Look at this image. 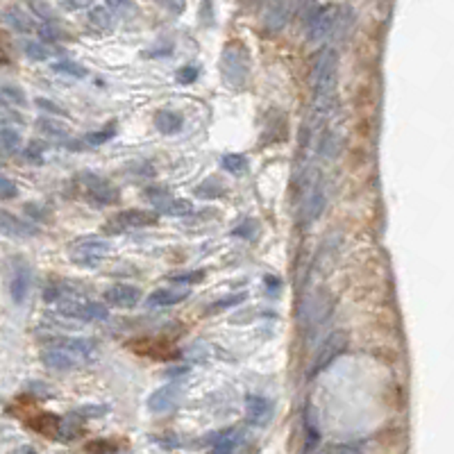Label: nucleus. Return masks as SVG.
Returning <instances> with one entry per match:
<instances>
[{"instance_id": "nucleus-1", "label": "nucleus", "mask_w": 454, "mask_h": 454, "mask_svg": "<svg viewBox=\"0 0 454 454\" xmlns=\"http://www.w3.org/2000/svg\"><path fill=\"white\" fill-rule=\"evenodd\" d=\"M337 71H339V55L337 48L327 46L316 55L311 68V87L314 96H334L337 89Z\"/></svg>"}, {"instance_id": "nucleus-2", "label": "nucleus", "mask_w": 454, "mask_h": 454, "mask_svg": "<svg viewBox=\"0 0 454 454\" xmlns=\"http://www.w3.org/2000/svg\"><path fill=\"white\" fill-rule=\"evenodd\" d=\"M220 75L227 87L241 89L250 75V57L245 48L238 44H229L220 55Z\"/></svg>"}, {"instance_id": "nucleus-3", "label": "nucleus", "mask_w": 454, "mask_h": 454, "mask_svg": "<svg viewBox=\"0 0 454 454\" xmlns=\"http://www.w3.org/2000/svg\"><path fill=\"white\" fill-rule=\"evenodd\" d=\"M109 252H111V243L107 238H100V236H80L71 243V248H68L71 261L84 268L98 266Z\"/></svg>"}, {"instance_id": "nucleus-4", "label": "nucleus", "mask_w": 454, "mask_h": 454, "mask_svg": "<svg viewBox=\"0 0 454 454\" xmlns=\"http://www.w3.org/2000/svg\"><path fill=\"white\" fill-rule=\"evenodd\" d=\"M57 314L62 318L82 321V323H102L109 318V309L105 305L96 302V300H82V298H71L57 302Z\"/></svg>"}, {"instance_id": "nucleus-5", "label": "nucleus", "mask_w": 454, "mask_h": 454, "mask_svg": "<svg viewBox=\"0 0 454 454\" xmlns=\"http://www.w3.org/2000/svg\"><path fill=\"white\" fill-rule=\"evenodd\" d=\"M350 348V334L346 330H334L327 339L323 341L316 350L314 364H311V375L323 373L325 368H330L341 355H346V350Z\"/></svg>"}, {"instance_id": "nucleus-6", "label": "nucleus", "mask_w": 454, "mask_h": 454, "mask_svg": "<svg viewBox=\"0 0 454 454\" xmlns=\"http://www.w3.org/2000/svg\"><path fill=\"white\" fill-rule=\"evenodd\" d=\"M334 311V298L327 289H318L316 293H311L309 298L305 300L302 305V323L307 330H314V327H321L332 316Z\"/></svg>"}, {"instance_id": "nucleus-7", "label": "nucleus", "mask_w": 454, "mask_h": 454, "mask_svg": "<svg viewBox=\"0 0 454 454\" xmlns=\"http://www.w3.org/2000/svg\"><path fill=\"white\" fill-rule=\"evenodd\" d=\"M337 14L339 7L334 5H325L321 10H316L309 21H307V41L309 44H321L334 32V23H337Z\"/></svg>"}, {"instance_id": "nucleus-8", "label": "nucleus", "mask_w": 454, "mask_h": 454, "mask_svg": "<svg viewBox=\"0 0 454 454\" xmlns=\"http://www.w3.org/2000/svg\"><path fill=\"white\" fill-rule=\"evenodd\" d=\"M78 179L82 182L84 191H87V198H89L93 204H98V207H107V204L116 202L118 191H116V188L111 186L102 175L89 173V170H87V173H80Z\"/></svg>"}, {"instance_id": "nucleus-9", "label": "nucleus", "mask_w": 454, "mask_h": 454, "mask_svg": "<svg viewBox=\"0 0 454 454\" xmlns=\"http://www.w3.org/2000/svg\"><path fill=\"white\" fill-rule=\"evenodd\" d=\"M32 286V268L23 257H14L10 275V295L16 305H23Z\"/></svg>"}, {"instance_id": "nucleus-10", "label": "nucleus", "mask_w": 454, "mask_h": 454, "mask_svg": "<svg viewBox=\"0 0 454 454\" xmlns=\"http://www.w3.org/2000/svg\"><path fill=\"white\" fill-rule=\"evenodd\" d=\"M293 14V0H270L266 12H264L261 28L268 34H277L286 28V23L291 21Z\"/></svg>"}, {"instance_id": "nucleus-11", "label": "nucleus", "mask_w": 454, "mask_h": 454, "mask_svg": "<svg viewBox=\"0 0 454 454\" xmlns=\"http://www.w3.org/2000/svg\"><path fill=\"white\" fill-rule=\"evenodd\" d=\"M41 362H44L46 368H50V371H59V373L75 371V368H80L84 364L78 355L71 352V350L64 348V346H59V343L48 346L44 352H41Z\"/></svg>"}, {"instance_id": "nucleus-12", "label": "nucleus", "mask_w": 454, "mask_h": 454, "mask_svg": "<svg viewBox=\"0 0 454 454\" xmlns=\"http://www.w3.org/2000/svg\"><path fill=\"white\" fill-rule=\"evenodd\" d=\"M109 222H111L109 225L111 232H125V229L157 225V213L145 211V209H123V211H118Z\"/></svg>"}, {"instance_id": "nucleus-13", "label": "nucleus", "mask_w": 454, "mask_h": 454, "mask_svg": "<svg viewBox=\"0 0 454 454\" xmlns=\"http://www.w3.org/2000/svg\"><path fill=\"white\" fill-rule=\"evenodd\" d=\"M0 234L10 238H32L39 234V227L30 220L14 216L12 211L0 209Z\"/></svg>"}, {"instance_id": "nucleus-14", "label": "nucleus", "mask_w": 454, "mask_h": 454, "mask_svg": "<svg viewBox=\"0 0 454 454\" xmlns=\"http://www.w3.org/2000/svg\"><path fill=\"white\" fill-rule=\"evenodd\" d=\"M273 402L264 396H248L245 398V421L254 427H264L270 423L273 418Z\"/></svg>"}, {"instance_id": "nucleus-15", "label": "nucleus", "mask_w": 454, "mask_h": 454, "mask_svg": "<svg viewBox=\"0 0 454 454\" xmlns=\"http://www.w3.org/2000/svg\"><path fill=\"white\" fill-rule=\"evenodd\" d=\"M179 398H182V389H179L177 384H166V387H161L155 393H150L148 409L152 411V414H166V411L177 407Z\"/></svg>"}, {"instance_id": "nucleus-16", "label": "nucleus", "mask_w": 454, "mask_h": 454, "mask_svg": "<svg viewBox=\"0 0 454 454\" xmlns=\"http://www.w3.org/2000/svg\"><path fill=\"white\" fill-rule=\"evenodd\" d=\"M105 300L111 307H118V309H130V307L139 305L141 291L132 284H114L105 291Z\"/></svg>"}, {"instance_id": "nucleus-17", "label": "nucleus", "mask_w": 454, "mask_h": 454, "mask_svg": "<svg viewBox=\"0 0 454 454\" xmlns=\"http://www.w3.org/2000/svg\"><path fill=\"white\" fill-rule=\"evenodd\" d=\"M80 298V284L68 279H50L44 286V300L46 302H62V300Z\"/></svg>"}, {"instance_id": "nucleus-18", "label": "nucleus", "mask_w": 454, "mask_h": 454, "mask_svg": "<svg viewBox=\"0 0 454 454\" xmlns=\"http://www.w3.org/2000/svg\"><path fill=\"white\" fill-rule=\"evenodd\" d=\"M55 343L68 348L71 352L78 355L84 364H89L98 357V346H96V341H91V339H57Z\"/></svg>"}, {"instance_id": "nucleus-19", "label": "nucleus", "mask_w": 454, "mask_h": 454, "mask_svg": "<svg viewBox=\"0 0 454 454\" xmlns=\"http://www.w3.org/2000/svg\"><path fill=\"white\" fill-rule=\"evenodd\" d=\"M186 298H188V291H184V289H157L148 295L145 305L148 307H173V305L184 302Z\"/></svg>"}, {"instance_id": "nucleus-20", "label": "nucleus", "mask_w": 454, "mask_h": 454, "mask_svg": "<svg viewBox=\"0 0 454 454\" xmlns=\"http://www.w3.org/2000/svg\"><path fill=\"white\" fill-rule=\"evenodd\" d=\"M0 19L5 21V25H10V28L14 32H21V34H28L34 30V23L30 19V14H25L21 7H7V10H3V14H0Z\"/></svg>"}, {"instance_id": "nucleus-21", "label": "nucleus", "mask_w": 454, "mask_h": 454, "mask_svg": "<svg viewBox=\"0 0 454 454\" xmlns=\"http://www.w3.org/2000/svg\"><path fill=\"white\" fill-rule=\"evenodd\" d=\"M37 130L44 136H48V139H55V141H64V139H68V134H71L68 125L59 121V118H53V116L37 118Z\"/></svg>"}, {"instance_id": "nucleus-22", "label": "nucleus", "mask_w": 454, "mask_h": 454, "mask_svg": "<svg viewBox=\"0 0 454 454\" xmlns=\"http://www.w3.org/2000/svg\"><path fill=\"white\" fill-rule=\"evenodd\" d=\"M182 125H184V118H182V114H177V111H173V109L157 111V116H155L157 132H161V134H175V132L182 130Z\"/></svg>"}, {"instance_id": "nucleus-23", "label": "nucleus", "mask_w": 454, "mask_h": 454, "mask_svg": "<svg viewBox=\"0 0 454 454\" xmlns=\"http://www.w3.org/2000/svg\"><path fill=\"white\" fill-rule=\"evenodd\" d=\"M155 207H157L159 213H164V216H175V218L188 216V213L193 211V204L188 200H184V198H166V200L157 202Z\"/></svg>"}, {"instance_id": "nucleus-24", "label": "nucleus", "mask_w": 454, "mask_h": 454, "mask_svg": "<svg viewBox=\"0 0 454 454\" xmlns=\"http://www.w3.org/2000/svg\"><path fill=\"white\" fill-rule=\"evenodd\" d=\"M25 93L23 89L14 87V84H3L0 87V107L12 109V107H25Z\"/></svg>"}, {"instance_id": "nucleus-25", "label": "nucleus", "mask_w": 454, "mask_h": 454, "mask_svg": "<svg viewBox=\"0 0 454 454\" xmlns=\"http://www.w3.org/2000/svg\"><path fill=\"white\" fill-rule=\"evenodd\" d=\"M238 445H241V432L236 430L222 432L218 436V441L213 443V454H234Z\"/></svg>"}, {"instance_id": "nucleus-26", "label": "nucleus", "mask_w": 454, "mask_h": 454, "mask_svg": "<svg viewBox=\"0 0 454 454\" xmlns=\"http://www.w3.org/2000/svg\"><path fill=\"white\" fill-rule=\"evenodd\" d=\"M352 21H355V12L350 10L348 5L339 7V14H337V23H334V32H332V37L337 39V41L346 39V34L350 32V28H352Z\"/></svg>"}, {"instance_id": "nucleus-27", "label": "nucleus", "mask_w": 454, "mask_h": 454, "mask_svg": "<svg viewBox=\"0 0 454 454\" xmlns=\"http://www.w3.org/2000/svg\"><path fill=\"white\" fill-rule=\"evenodd\" d=\"M220 168L225 170V173H232V175H243L248 173V157L245 155H238V152H229V155H222L220 157Z\"/></svg>"}, {"instance_id": "nucleus-28", "label": "nucleus", "mask_w": 454, "mask_h": 454, "mask_svg": "<svg viewBox=\"0 0 454 454\" xmlns=\"http://www.w3.org/2000/svg\"><path fill=\"white\" fill-rule=\"evenodd\" d=\"M225 193V186H222L216 177H207L204 182H200L198 186H195V195L202 200H216L220 198V195Z\"/></svg>"}, {"instance_id": "nucleus-29", "label": "nucleus", "mask_w": 454, "mask_h": 454, "mask_svg": "<svg viewBox=\"0 0 454 454\" xmlns=\"http://www.w3.org/2000/svg\"><path fill=\"white\" fill-rule=\"evenodd\" d=\"M53 71L59 73V75H68V78H78V80L87 78V75H89L87 68H84L82 64H78V62H73V59H62V62H55Z\"/></svg>"}, {"instance_id": "nucleus-30", "label": "nucleus", "mask_w": 454, "mask_h": 454, "mask_svg": "<svg viewBox=\"0 0 454 454\" xmlns=\"http://www.w3.org/2000/svg\"><path fill=\"white\" fill-rule=\"evenodd\" d=\"M243 300H245V293H232V295L218 298V300H213L211 305H207V309H204V314H207V316H213V314H220V311H225V309H232V307L241 305Z\"/></svg>"}, {"instance_id": "nucleus-31", "label": "nucleus", "mask_w": 454, "mask_h": 454, "mask_svg": "<svg viewBox=\"0 0 454 454\" xmlns=\"http://www.w3.org/2000/svg\"><path fill=\"white\" fill-rule=\"evenodd\" d=\"M0 148L5 152H14L21 148V130L19 127H0Z\"/></svg>"}, {"instance_id": "nucleus-32", "label": "nucleus", "mask_w": 454, "mask_h": 454, "mask_svg": "<svg viewBox=\"0 0 454 454\" xmlns=\"http://www.w3.org/2000/svg\"><path fill=\"white\" fill-rule=\"evenodd\" d=\"M89 21L96 30L100 32H109L114 28V14H111L107 7H96V10H91L89 14Z\"/></svg>"}, {"instance_id": "nucleus-33", "label": "nucleus", "mask_w": 454, "mask_h": 454, "mask_svg": "<svg viewBox=\"0 0 454 454\" xmlns=\"http://www.w3.org/2000/svg\"><path fill=\"white\" fill-rule=\"evenodd\" d=\"M23 53L28 55V59H32V62H46V59L53 55V50H50L44 41H23Z\"/></svg>"}, {"instance_id": "nucleus-34", "label": "nucleus", "mask_w": 454, "mask_h": 454, "mask_svg": "<svg viewBox=\"0 0 454 454\" xmlns=\"http://www.w3.org/2000/svg\"><path fill=\"white\" fill-rule=\"evenodd\" d=\"M339 148H341V136H339V132H327V134H325L323 139H321V145H318L323 159H334V157H337Z\"/></svg>"}, {"instance_id": "nucleus-35", "label": "nucleus", "mask_w": 454, "mask_h": 454, "mask_svg": "<svg viewBox=\"0 0 454 454\" xmlns=\"http://www.w3.org/2000/svg\"><path fill=\"white\" fill-rule=\"evenodd\" d=\"M105 7L114 16H121V19H130V16L139 12L132 0H105Z\"/></svg>"}, {"instance_id": "nucleus-36", "label": "nucleus", "mask_w": 454, "mask_h": 454, "mask_svg": "<svg viewBox=\"0 0 454 454\" xmlns=\"http://www.w3.org/2000/svg\"><path fill=\"white\" fill-rule=\"evenodd\" d=\"M59 425H62V421H59L57 416H50V414L39 416L37 421L32 423L34 430L41 432V434H59Z\"/></svg>"}, {"instance_id": "nucleus-37", "label": "nucleus", "mask_w": 454, "mask_h": 454, "mask_svg": "<svg viewBox=\"0 0 454 454\" xmlns=\"http://www.w3.org/2000/svg\"><path fill=\"white\" fill-rule=\"evenodd\" d=\"M257 229H259V225H257V220L248 218V220L241 222V225H236V227L232 229V236L243 238V241H250V238H254Z\"/></svg>"}, {"instance_id": "nucleus-38", "label": "nucleus", "mask_w": 454, "mask_h": 454, "mask_svg": "<svg viewBox=\"0 0 454 454\" xmlns=\"http://www.w3.org/2000/svg\"><path fill=\"white\" fill-rule=\"evenodd\" d=\"M114 134H116V123H109L107 127H102V130L91 132V134L87 136V143H91V145H102V143H107Z\"/></svg>"}, {"instance_id": "nucleus-39", "label": "nucleus", "mask_w": 454, "mask_h": 454, "mask_svg": "<svg viewBox=\"0 0 454 454\" xmlns=\"http://www.w3.org/2000/svg\"><path fill=\"white\" fill-rule=\"evenodd\" d=\"M30 7H32V12L37 14L44 23H55V12L50 10L44 0H30Z\"/></svg>"}, {"instance_id": "nucleus-40", "label": "nucleus", "mask_w": 454, "mask_h": 454, "mask_svg": "<svg viewBox=\"0 0 454 454\" xmlns=\"http://www.w3.org/2000/svg\"><path fill=\"white\" fill-rule=\"evenodd\" d=\"M204 277V270H188V273H179V275H173L170 277V282L173 284H198V282H202Z\"/></svg>"}, {"instance_id": "nucleus-41", "label": "nucleus", "mask_w": 454, "mask_h": 454, "mask_svg": "<svg viewBox=\"0 0 454 454\" xmlns=\"http://www.w3.org/2000/svg\"><path fill=\"white\" fill-rule=\"evenodd\" d=\"M16 195H19V186L14 179L0 175V200H14Z\"/></svg>"}, {"instance_id": "nucleus-42", "label": "nucleus", "mask_w": 454, "mask_h": 454, "mask_svg": "<svg viewBox=\"0 0 454 454\" xmlns=\"http://www.w3.org/2000/svg\"><path fill=\"white\" fill-rule=\"evenodd\" d=\"M23 157L32 161V164H41V161H44V145L37 141L28 143V148L23 150Z\"/></svg>"}, {"instance_id": "nucleus-43", "label": "nucleus", "mask_w": 454, "mask_h": 454, "mask_svg": "<svg viewBox=\"0 0 454 454\" xmlns=\"http://www.w3.org/2000/svg\"><path fill=\"white\" fill-rule=\"evenodd\" d=\"M107 411H109V407H105V405H87V407L75 409L73 416H78V418H93V416H105Z\"/></svg>"}, {"instance_id": "nucleus-44", "label": "nucleus", "mask_w": 454, "mask_h": 454, "mask_svg": "<svg viewBox=\"0 0 454 454\" xmlns=\"http://www.w3.org/2000/svg\"><path fill=\"white\" fill-rule=\"evenodd\" d=\"M7 125L12 127L23 125V116L16 114L14 109H0V127H7Z\"/></svg>"}, {"instance_id": "nucleus-45", "label": "nucleus", "mask_w": 454, "mask_h": 454, "mask_svg": "<svg viewBox=\"0 0 454 454\" xmlns=\"http://www.w3.org/2000/svg\"><path fill=\"white\" fill-rule=\"evenodd\" d=\"M39 34H41V39H46V41H57V39L64 37V32L59 30L55 23H41Z\"/></svg>"}, {"instance_id": "nucleus-46", "label": "nucleus", "mask_w": 454, "mask_h": 454, "mask_svg": "<svg viewBox=\"0 0 454 454\" xmlns=\"http://www.w3.org/2000/svg\"><path fill=\"white\" fill-rule=\"evenodd\" d=\"M143 195L145 198H150L152 202H161V200H166V198H170V193H168V188L166 186H159V184H152V186H148L143 191Z\"/></svg>"}, {"instance_id": "nucleus-47", "label": "nucleus", "mask_w": 454, "mask_h": 454, "mask_svg": "<svg viewBox=\"0 0 454 454\" xmlns=\"http://www.w3.org/2000/svg\"><path fill=\"white\" fill-rule=\"evenodd\" d=\"M87 452H91V454H111V452H116V445L111 441H96V443L87 445Z\"/></svg>"}, {"instance_id": "nucleus-48", "label": "nucleus", "mask_w": 454, "mask_h": 454, "mask_svg": "<svg viewBox=\"0 0 454 454\" xmlns=\"http://www.w3.org/2000/svg\"><path fill=\"white\" fill-rule=\"evenodd\" d=\"M195 78H198V68H195V66H184V68H179V71H177V82L179 84H191V82H195Z\"/></svg>"}, {"instance_id": "nucleus-49", "label": "nucleus", "mask_w": 454, "mask_h": 454, "mask_svg": "<svg viewBox=\"0 0 454 454\" xmlns=\"http://www.w3.org/2000/svg\"><path fill=\"white\" fill-rule=\"evenodd\" d=\"M37 107H39V109H44V111H48V114L66 116V109H64V107H59V105H55V102H50L48 98H37Z\"/></svg>"}, {"instance_id": "nucleus-50", "label": "nucleus", "mask_w": 454, "mask_h": 454, "mask_svg": "<svg viewBox=\"0 0 454 454\" xmlns=\"http://www.w3.org/2000/svg\"><path fill=\"white\" fill-rule=\"evenodd\" d=\"M314 3L316 0H295V12L302 16L305 21H309V16L314 14Z\"/></svg>"}, {"instance_id": "nucleus-51", "label": "nucleus", "mask_w": 454, "mask_h": 454, "mask_svg": "<svg viewBox=\"0 0 454 454\" xmlns=\"http://www.w3.org/2000/svg\"><path fill=\"white\" fill-rule=\"evenodd\" d=\"M325 454H362V448L359 445H334Z\"/></svg>"}, {"instance_id": "nucleus-52", "label": "nucleus", "mask_w": 454, "mask_h": 454, "mask_svg": "<svg viewBox=\"0 0 454 454\" xmlns=\"http://www.w3.org/2000/svg\"><path fill=\"white\" fill-rule=\"evenodd\" d=\"M62 5L66 7V10L78 12V10H87V7H91L93 0H62Z\"/></svg>"}, {"instance_id": "nucleus-53", "label": "nucleus", "mask_w": 454, "mask_h": 454, "mask_svg": "<svg viewBox=\"0 0 454 454\" xmlns=\"http://www.w3.org/2000/svg\"><path fill=\"white\" fill-rule=\"evenodd\" d=\"M264 282H266V286H268V289L273 291V293H275V291L279 289V279H277V277H273V275H266V277H264Z\"/></svg>"}, {"instance_id": "nucleus-54", "label": "nucleus", "mask_w": 454, "mask_h": 454, "mask_svg": "<svg viewBox=\"0 0 454 454\" xmlns=\"http://www.w3.org/2000/svg\"><path fill=\"white\" fill-rule=\"evenodd\" d=\"M25 211L32 213L34 218H41V216H44V209H41V207H34V202H30L28 207H25Z\"/></svg>"}, {"instance_id": "nucleus-55", "label": "nucleus", "mask_w": 454, "mask_h": 454, "mask_svg": "<svg viewBox=\"0 0 454 454\" xmlns=\"http://www.w3.org/2000/svg\"><path fill=\"white\" fill-rule=\"evenodd\" d=\"M14 454H37V450L30 448V445H23V448H19Z\"/></svg>"}]
</instances>
